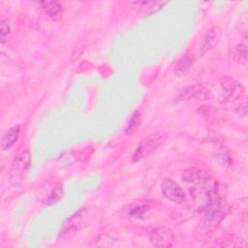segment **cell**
I'll list each match as a JSON object with an SVG mask.
<instances>
[{"mask_svg":"<svg viewBox=\"0 0 248 248\" xmlns=\"http://www.w3.org/2000/svg\"><path fill=\"white\" fill-rule=\"evenodd\" d=\"M161 141H162V136H160V135H153L151 137L144 139L138 145V147L133 155L132 161L138 162L140 159H142L143 157L149 155L160 145Z\"/></svg>","mask_w":248,"mask_h":248,"instance_id":"obj_1","label":"cell"},{"mask_svg":"<svg viewBox=\"0 0 248 248\" xmlns=\"http://www.w3.org/2000/svg\"><path fill=\"white\" fill-rule=\"evenodd\" d=\"M31 166V154L28 150H24L20 152L13 163V167L11 170L12 178H22L27 173L28 170Z\"/></svg>","mask_w":248,"mask_h":248,"instance_id":"obj_2","label":"cell"},{"mask_svg":"<svg viewBox=\"0 0 248 248\" xmlns=\"http://www.w3.org/2000/svg\"><path fill=\"white\" fill-rule=\"evenodd\" d=\"M161 191L164 197H166L169 201L181 203L185 200V193L179 185L171 179H165L161 184Z\"/></svg>","mask_w":248,"mask_h":248,"instance_id":"obj_3","label":"cell"},{"mask_svg":"<svg viewBox=\"0 0 248 248\" xmlns=\"http://www.w3.org/2000/svg\"><path fill=\"white\" fill-rule=\"evenodd\" d=\"M150 241L156 247H170L174 242L172 231L167 227H159L150 232Z\"/></svg>","mask_w":248,"mask_h":248,"instance_id":"obj_4","label":"cell"},{"mask_svg":"<svg viewBox=\"0 0 248 248\" xmlns=\"http://www.w3.org/2000/svg\"><path fill=\"white\" fill-rule=\"evenodd\" d=\"M211 97V93L209 90H207L204 86L201 84H195V85H190L188 87L183 88L178 96L177 99L179 101H185L189 99H200V100H206Z\"/></svg>","mask_w":248,"mask_h":248,"instance_id":"obj_5","label":"cell"},{"mask_svg":"<svg viewBox=\"0 0 248 248\" xmlns=\"http://www.w3.org/2000/svg\"><path fill=\"white\" fill-rule=\"evenodd\" d=\"M221 86L224 94L228 99H237L243 93V87L241 84L231 77H224L221 78Z\"/></svg>","mask_w":248,"mask_h":248,"instance_id":"obj_6","label":"cell"},{"mask_svg":"<svg viewBox=\"0 0 248 248\" xmlns=\"http://www.w3.org/2000/svg\"><path fill=\"white\" fill-rule=\"evenodd\" d=\"M219 38H220V31L218 27H212L210 30H208L203 38L202 46L200 51L201 55L205 53L207 50L213 48L215 45L219 42Z\"/></svg>","mask_w":248,"mask_h":248,"instance_id":"obj_7","label":"cell"},{"mask_svg":"<svg viewBox=\"0 0 248 248\" xmlns=\"http://www.w3.org/2000/svg\"><path fill=\"white\" fill-rule=\"evenodd\" d=\"M183 180L186 182H192L196 184H205L209 178L204 171L198 169L187 170L183 173Z\"/></svg>","mask_w":248,"mask_h":248,"instance_id":"obj_8","label":"cell"},{"mask_svg":"<svg viewBox=\"0 0 248 248\" xmlns=\"http://www.w3.org/2000/svg\"><path fill=\"white\" fill-rule=\"evenodd\" d=\"M18 135H19V126L16 125L11 127L2 138V143H1L2 149L3 150L10 149L14 145V143L17 140Z\"/></svg>","mask_w":248,"mask_h":248,"instance_id":"obj_9","label":"cell"},{"mask_svg":"<svg viewBox=\"0 0 248 248\" xmlns=\"http://www.w3.org/2000/svg\"><path fill=\"white\" fill-rule=\"evenodd\" d=\"M44 12L52 19H57L60 17L62 13L61 5L56 1H44L40 3Z\"/></svg>","mask_w":248,"mask_h":248,"instance_id":"obj_10","label":"cell"},{"mask_svg":"<svg viewBox=\"0 0 248 248\" xmlns=\"http://www.w3.org/2000/svg\"><path fill=\"white\" fill-rule=\"evenodd\" d=\"M194 60H195V57L191 54V53H187L185 54L179 61L178 63L176 64L175 66V73L177 75H184L189 69L190 67L192 66V64L194 63Z\"/></svg>","mask_w":248,"mask_h":248,"instance_id":"obj_11","label":"cell"},{"mask_svg":"<svg viewBox=\"0 0 248 248\" xmlns=\"http://www.w3.org/2000/svg\"><path fill=\"white\" fill-rule=\"evenodd\" d=\"M167 2H162V1H144L140 4L141 8V13L145 16L152 15L162 9Z\"/></svg>","mask_w":248,"mask_h":248,"instance_id":"obj_12","label":"cell"},{"mask_svg":"<svg viewBox=\"0 0 248 248\" xmlns=\"http://www.w3.org/2000/svg\"><path fill=\"white\" fill-rule=\"evenodd\" d=\"M140 113L138 111L133 112V114L130 116L129 120L127 121V125H126V128H125V133L127 135L133 134L138 129V127L140 126Z\"/></svg>","mask_w":248,"mask_h":248,"instance_id":"obj_13","label":"cell"},{"mask_svg":"<svg viewBox=\"0 0 248 248\" xmlns=\"http://www.w3.org/2000/svg\"><path fill=\"white\" fill-rule=\"evenodd\" d=\"M232 58L237 63H245L247 60V48L246 46L243 44L237 45L233 50Z\"/></svg>","mask_w":248,"mask_h":248,"instance_id":"obj_14","label":"cell"},{"mask_svg":"<svg viewBox=\"0 0 248 248\" xmlns=\"http://www.w3.org/2000/svg\"><path fill=\"white\" fill-rule=\"evenodd\" d=\"M10 34H11V28L8 21H6L5 19H2L0 21V41L2 44L8 41Z\"/></svg>","mask_w":248,"mask_h":248,"instance_id":"obj_15","label":"cell"},{"mask_svg":"<svg viewBox=\"0 0 248 248\" xmlns=\"http://www.w3.org/2000/svg\"><path fill=\"white\" fill-rule=\"evenodd\" d=\"M223 243H218L220 246H226V247H246V243L243 240H239L235 238L234 236H231L229 238H225V240H221Z\"/></svg>","mask_w":248,"mask_h":248,"instance_id":"obj_16","label":"cell"},{"mask_svg":"<svg viewBox=\"0 0 248 248\" xmlns=\"http://www.w3.org/2000/svg\"><path fill=\"white\" fill-rule=\"evenodd\" d=\"M62 197H63V189H62V187L59 186V187L55 188L49 195V197L47 198V203L50 204V203L57 202L61 200Z\"/></svg>","mask_w":248,"mask_h":248,"instance_id":"obj_17","label":"cell"}]
</instances>
